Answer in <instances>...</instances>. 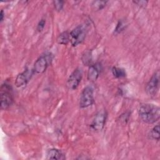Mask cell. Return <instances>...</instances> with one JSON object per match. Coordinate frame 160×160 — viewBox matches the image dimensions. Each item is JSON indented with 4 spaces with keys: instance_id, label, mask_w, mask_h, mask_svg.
<instances>
[{
    "instance_id": "obj_19",
    "label": "cell",
    "mask_w": 160,
    "mask_h": 160,
    "mask_svg": "<svg viewBox=\"0 0 160 160\" xmlns=\"http://www.w3.org/2000/svg\"><path fill=\"white\" fill-rule=\"evenodd\" d=\"M46 24V19L44 18L41 19V20L39 21V22L38 23L37 25V28H36V30L38 32H41Z\"/></svg>"
},
{
    "instance_id": "obj_2",
    "label": "cell",
    "mask_w": 160,
    "mask_h": 160,
    "mask_svg": "<svg viewBox=\"0 0 160 160\" xmlns=\"http://www.w3.org/2000/svg\"><path fill=\"white\" fill-rule=\"evenodd\" d=\"M1 109L6 110L8 109L14 102L13 89L11 84L8 82L2 84L0 89Z\"/></svg>"
},
{
    "instance_id": "obj_14",
    "label": "cell",
    "mask_w": 160,
    "mask_h": 160,
    "mask_svg": "<svg viewBox=\"0 0 160 160\" xmlns=\"http://www.w3.org/2000/svg\"><path fill=\"white\" fill-rule=\"evenodd\" d=\"M111 72L116 78H122L126 76V72L124 69L114 66L111 69Z\"/></svg>"
},
{
    "instance_id": "obj_17",
    "label": "cell",
    "mask_w": 160,
    "mask_h": 160,
    "mask_svg": "<svg viewBox=\"0 0 160 160\" xmlns=\"http://www.w3.org/2000/svg\"><path fill=\"white\" fill-rule=\"evenodd\" d=\"M126 26V24L125 21H124L122 19L119 20L117 23V25L114 29V32L115 34H119V33L121 32L122 31H124Z\"/></svg>"
},
{
    "instance_id": "obj_11",
    "label": "cell",
    "mask_w": 160,
    "mask_h": 160,
    "mask_svg": "<svg viewBox=\"0 0 160 160\" xmlns=\"http://www.w3.org/2000/svg\"><path fill=\"white\" fill-rule=\"evenodd\" d=\"M65 155L59 149L56 148H51L48 150L46 153V159H64Z\"/></svg>"
},
{
    "instance_id": "obj_1",
    "label": "cell",
    "mask_w": 160,
    "mask_h": 160,
    "mask_svg": "<svg viewBox=\"0 0 160 160\" xmlns=\"http://www.w3.org/2000/svg\"><path fill=\"white\" fill-rule=\"evenodd\" d=\"M138 114L140 119L144 122L154 124L159 119L160 108L152 104H143L139 107Z\"/></svg>"
},
{
    "instance_id": "obj_3",
    "label": "cell",
    "mask_w": 160,
    "mask_h": 160,
    "mask_svg": "<svg viewBox=\"0 0 160 160\" xmlns=\"http://www.w3.org/2000/svg\"><path fill=\"white\" fill-rule=\"evenodd\" d=\"M52 59V54L50 52H46L42 54L34 64L32 69L34 74H42L44 72L48 67L51 64Z\"/></svg>"
},
{
    "instance_id": "obj_21",
    "label": "cell",
    "mask_w": 160,
    "mask_h": 160,
    "mask_svg": "<svg viewBox=\"0 0 160 160\" xmlns=\"http://www.w3.org/2000/svg\"><path fill=\"white\" fill-rule=\"evenodd\" d=\"M4 11L2 9L1 11V12H0V22H2L3 21H4Z\"/></svg>"
},
{
    "instance_id": "obj_10",
    "label": "cell",
    "mask_w": 160,
    "mask_h": 160,
    "mask_svg": "<svg viewBox=\"0 0 160 160\" xmlns=\"http://www.w3.org/2000/svg\"><path fill=\"white\" fill-rule=\"evenodd\" d=\"M101 69L102 67L99 63L92 64L90 65L88 71V79L90 81H96L100 75Z\"/></svg>"
},
{
    "instance_id": "obj_4",
    "label": "cell",
    "mask_w": 160,
    "mask_h": 160,
    "mask_svg": "<svg viewBox=\"0 0 160 160\" xmlns=\"http://www.w3.org/2000/svg\"><path fill=\"white\" fill-rule=\"evenodd\" d=\"M87 32L86 26L80 24L69 32V39L71 45L74 47L81 44L85 39Z\"/></svg>"
},
{
    "instance_id": "obj_6",
    "label": "cell",
    "mask_w": 160,
    "mask_h": 160,
    "mask_svg": "<svg viewBox=\"0 0 160 160\" xmlns=\"http://www.w3.org/2000/svg\"><path fill=\"white\" fill-rule=\"evenodd\" d=\"M159 71H156L147 82L145 87V91L148 95L150 96H155L157 94L159 89Z\"/></svg>"
},
{
    "instance_id": "obj_5",
    "label": "cell",
    "mask_w": 160,
    "mask_h": 160,
    "mask_svg": "<svg viewBox=\"0 0 160 160\" xmlns=\"http://www.w3.org/2000/svg\"><path fill=\"white\" fill-rule=\"evenodd\" d=\"M94 102V89L90 86L85 87L81 91L79 96V106L81 109L87 108Z\"/></svg>"
},
{
    "instance_id": "obj_16",
    "label": "cell",
    "mask_w": 160,
    "mask_h": 160,
    "mask_svg": "<svg viewBox=\"0 0 160 160\" xmlns=\"http://www.w3.org/2000/svg\"><path fill=\"white\" fill-rule=\"evenodd\" d=\"M82 63L86 66H90L92 64V54L91 51H88L85 52L81 58Z\"/></svg>"
},
{
    "instance_id": "obj_7",
    "label": "cell",
    "mask_w": 160,
    "mask_h": 160,
    "mask_svg": "<svg viewBox=\"0 0 160 160\" xmlns=\"http://www.w3.org/2000/svg\"><path fill=\"white\" fill-rule=\"evenodd\" d=\"M82 70L81 68H76L69 75L66 81V86L69 90H75L79 85L82 78Z\"/></svg>"
},
{
    "instance_id": "obj_12",
    "label": "cell",
    "mask_w": 160,
    "mask_h": 160,
    "mask_svg": "<svg viewBox=\"0 0 160 160\" xmlns=\"http://www.w3.org/2000/svg\"><path fill=\"white\" fill-rule=\"evenodd\" d=\"M159 130H160V128H159V125L157 124L155 126H154L149 132L148 136V138L151 140H156V141H159V138H160V134H159Z\"/></svg>"
},
{
    "instance_id": "obj_18",
    "label": "cell",
    "mask_w": 160,
    "mask_h": 160,
    "mask_svg": "<svg viewBox=\"0 0 160 160\" xmlns=\"http://www.w3.org/2000/svg\"><path fill=\"white\" fill-rule=\"evenodd\" d=\"M52 2L54 7L57 11H61L63 9L64 4V1H53Z\"/></svg>"
},
{
    "instance_id": "obj_20",
    "label": "cell",
    "mask_w": 160,
    "mask_h": 160,
    "mask_svg": "<svg viewBox=\"0 0 160 160\" xmlns=\"http://www.w3.org/2000/svg\"><path fill=\"white\" fill-rule=\"evenodd\" d=\"M133 2L139 6H146L147 5L148 2L146 1H133Z\"/></svg>"
},
{
    "instance_id": "obj_8",
    "label": "cell",
    "mask_w": 160,
    "mask_h": 160,
    "mask_svg": "<svg viewBox=\"0 0 160 160\" xmlns=\"http://www.w3.org/2000/svg\"><path fill=\"white\" fill-rule=\"evenodd\" d=\"M107 119V112L106 111H99L96 113L92 119L90 127L94 131H101L103 129Z\"/></svg>"
},
{
    "instance_id": "obj_13",
    "label": "cell",
    "mask_w": 160,
    "mask_h": 160,
    "mask_svg": "<svg viewBox=\"0 0 160 160\" xmlns=\"http://www.w3.org/2000/svg\"><path fill=\"white\" fill-rule=\"evenodd\" d=\"M56 41L59 44L66 45L67 44H68L69 42H70L69 32L68 31H66L61 32L58 36Z\"/></svg>"
},
{
    "instance_id": "obj_9",
    "label": "cell",
    "mask_w": 160,
    "mask_h": 160,
    "mask_svg": "<svg viewBox=\"0 0 160 160\" xmlns=\"http://www.w3.org/2000/svg\"><path fill=\"white\" fill-rule=\"evenodd\" d=\"M34 74L33 69H26L24 71L19 73L16 79L15 85L17 88H21L27 84V83L30 81L32 75Z\"/></svg>"
},
{
    "instance_id": "obj_15",
    "label": "cell",
    "mask_w": 160,
    "mask_h": 160,
    "mask_svg": "<svg viewBox=\"0 0 160 160\" xmlns=\"http://www.w3.org/2000/svg\"><path fill=\"white\" fill-rule=\"evenodd\" d=\"M107 2V1H94L91 4V8L94 11H99L106 6Z\"/></svg>"
}]
</instances>
